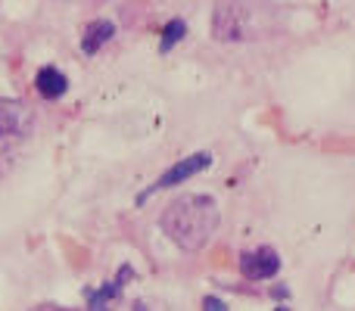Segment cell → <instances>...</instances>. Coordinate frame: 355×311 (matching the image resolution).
I'll return each instance as SVG.
<instances>
[{"label": "cell", "instance_id": "3", "mask_svg": "<svg viewBox=\"0 0 355 311\" xmlns=\"http://www.w3.org/2000/svg\"><path fill=\"white\" fill-rule=\"evenodd\" d=\"M215 162V156L212 153H190V156H184V159H178V162L172 165L168 171H162L159 177H156V184H150L147 190H144L141 196H137V202H144L147 196H153L156 190H166V187H178V184H184L187 177H193V175H200V171H206L209 165Z\"/></svg>", "mask_w": 355, "mask_h": 311}, {"label": "cell", "instance_id": "7", "mask_svg": "<svg viewBox=\"0 0 355 311\" xmlns=\"http://www.w3.org/2000/svg\"><path fill=\"white\" fill-rule=\"evenodd\" d=\"M116 37V25L106 22V19H97L85 28V37H81V53L85 56H97L103 44H110Z\"/></svg>", "mask_w": 355, "mask_h": 311}, {"label": "cell", "instance_id": "9", "mask_svg": "<svg viewBox=\"0 0 355 311\" xmlns=\"http://www.w3.org/2000/svg\"><path fill=\"white\" fill-rule=\"evenodd\" d=\"M187 35V25H184V19H172V22L162 28V41H159V53H168V50L175 47L181 37Z\"/></svg>", "mask_w": 355, "mask_h": 311}, {"label": "cell", "instance_id": "10", "mask_svg": "<svg viewBox=\"0 0 355 311\" xmlns=\"http://www.w3.org/2000/svg\"><path fill=\"white\" fill-rule=\"evenodd\" d=\"M202 311H227V305L218 296H206V299H202Z\"/></svg>", "mask_w": 355, "mask_h": 311}, {"label": "cell", "instance_id": "8", "mask_svg": "<svg viewBox=\"0 0 355 311\" xmlns=\"http://www.w3.org/2000/svg\"><path fill=\"white\" fill-rule=\"evenodd\" d=\"M35 87H37V94H41V97L56 100V97H62V94H66L69 81H66V75H62L60 69L44 66V69H37V75H35Z\"/></svg>", "mask_w": 355, "mask_h": 311}, {"label": "cell", "instance_id": "1", "mask_svg": "<svg viewBox=\"0 0 355 311\" xmlns=\"http://www.w3.org/2000/svg\"><path fill=\"white\" fill-rule=\"evenodd\" d=\"M218 202L206 193H184L172 199L162 212L159 224L178 249L200 252L218 231Z\"/></svg>", "mask_w": 355, "mask_h": 311}, {"label": "cell", "instance_id": "4", "mask_svg": "<svg viewBox=\"0 0 355 311\" xmlns=\"http://www.w3.org/2000/svg\"><path fill=\"white\" fill-rule=\"evenodd\" d=\"M281 271V258L271 246H259V249H250L240 256V274L246 281H268Z\"/></svg>", "mask_w": 355, "mask_h": 311}, {"label": "cell", "instance_id": "2", "mask_svg": "<svg viewBox=\"0 0 355 311\" xmlns=\"http://www.w3.org/2000/svg\"><path fill=\"white\" fill-rule=\"evenodd\" d=\"M31 128H35V116L28 106L22 100L0 97V175H6L22 156Z\"/></svg>", "mask_w": 355, "mask_h": 311}, {"label": "cell", "instance_id": "11", "mask_svg": "<svg viewBox=\"0 0 355 311\" xmlns=\"http://www.w3.org/2000/svg\"><path fill=\"white\" fill-rule=\"evenodd\" d=\"M28 311H75V308H66V305H35Z\"/></svg>", "mask_w": 355, "mask_h": 311}, {"label": "cell", "instance_id": "5", "mask_svg": "<svg viewBox=\"0 0 355 311\" xmlns=\"http://www.w3.org/2000/svg\"><path fill=\"white\" fill-rule=\"evenodd\" d=\"M240 19H243V6H234V3L215 6L212 35L218 37V41H237V37H243V25H240Z\"/></svg>", "mask_w": 355, "mask_h": 311}, {"label": "cell", "instance_id": "6", "mask_svg": "<svg viewBox=\"0 0 355 311\" xmlns=\"http://www.w3.org/2000/svg\"><path fill=\"white\" fill-rule=\"evenodd\" d=\"M131 277V268L125 265L122 271H119V277L116 281H110L103 290H85V296H87V308L91 311H110V302L116 299L119 293H122V287H125V281Z\"/></svg>", "mask_w": 355, "mask_h": 311}]
</instances>
